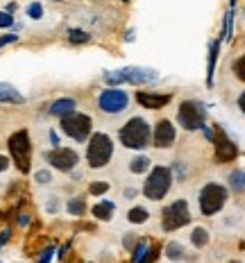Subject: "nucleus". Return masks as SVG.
<instances>
[{
	"label": "nucleus",
	"instance_id": "nucleus-1",
	"mask_svg": "<svg viewBox=\"0 0 245 263\" xmlns=\"http://www.w3.org/2000/svg\"><path fill=\"white\" fill-rule=\"evenodd\" d=\"M118 138H120V143L128 148V150H146V148L150 146L152 130H150V125H148V120L136 116L120 127Z\"/></svg>",
	"mask_w": 245,
	"mask_h": 263
},
{
	"label": "nucleus",
	"instance_id": "nucleus-2",
	"mask_svg": "<svg viewBox=\"0 0 245 263\" xmlns=\"http://www.w3.org/2000/svg\"><path fill=\"white\" fill-rule=\"evenodd\" d=\"M114 156V143L107 134L98 132V134H91L88 138V148H86V161L88 166L98 170V168H104L112 161Z\"/></svg>",
	"mask_w": 245,
	"mask_h": 263
},
{
	"label": "nucleus",
	"instance_id": "nucleus-3",
	"mask_svg": "<svg viewBox=\"0 0 245 263\" xmlns=\"http://www.w3.org/2000/svg\"><path fill=\"white\" fill-rule=\"evenodd\" d=\"M7 148L12 152V159H14L16 168L20 172H30V164H32V141H30V132L20 130L16 134H12Z\"/></svg>",
	"mask_w": 245,
	"mask_h": 263
},
{
	"label": "nucleus",
	"instance_id": "nucleus-4",
	"mask_svg": "<svg viewBox=\"0 0 245 263\" xmlns=\"http://www.w3.org/2000/svg\"><path fill=\"white\" fill-rule=\"evenodd\" d=\"M170 186H172V172L164 166H157V168H152L150 175H148L143 193H146L148 200L157 202V200H164V198H166Z\"/></svg>",
	"mask_w": 245,
	"mask_h": 263
},
{
	"label": "nucleus",
	"instance_id": "nucleus-5",
	"mask_svg": "<svg viewBox=\"0 0 245 263\" xmlns=\"http://www.w3.org/2000/svg\"><path fill=\"white\" fill-rule=\"evenodd\" d=\"M62 132L66 136H70L73 141L84 143L91 138V132H94V120L86 116V114H68V116L62 118Z\"/></svg>",
	"mask_w": 245,
	"mask_h": 263
},
{
	"label": "nucleus",
	"instance_id": "nucleus-6",
	"mask_svg": "<svg viewBox=\"0 0 245 263\" xmlns=\"http://www.w3.org/2000/svg\"><path fill=\"white\" fill-rule=\"evenodd\" d=\"M227 188L220 184H206L200 190V211L202 216H216L218 211H222V206L227 204Z\"/></svg>",
	"mask_w": 245,
	"mask_h": 263
},
{
	"label": "nucleus",
	"instance_id": "nucleus-7",
	"mask_svg": "<svg viewBox=\"0 0 245 263\" xmlns=\"http://www.w3.org/2000/svg\"><path fill=\"white\" fill-rule=\"evenodd\" d=\"M159 80L157 70L150 68H122V70H114V73L104 75L107 84H152Z\"/></svg>",
	"mask_w": 245,
	"mask_h": 263
},
{
	"label": "nucleus",
	"instance_id": "nucleus-8",
	"mask_svg": "<svg viewBox=\"0 0 245 263\" xmlns=\"http://www.w3.org/2000/svg\"><path fill=\"white\" fill-rule=\"evenodd\" d=\"M177 120L184 130L188 132H198L204 130V120H206V109L202 107L200 102H193V100H186V102L180 104V112H177Z\"/></svg>",
	"mask_w": 245,
	"mask_h": 263
},
{
	"label": "nucleus",
	"instance_id": "nucleus-9",
	"mask_svg": "<svg viewBox=\"0 0 245 263\" xmlns=\"http://www.w3.org/2000/svg\"><path fill=\"white\" fill-rule=\"evenodd\" d=\"M188 222H191V214H188L186 200H175L172 204H168L162 214L164 232H177V229L186 227Z\"/></svg>",
	"mask_w": 245,
	"mask_h": 263
},
{
	"label": "nucleus",
	"instance_id": "nucleus-10",
	"mask_svg": "<svg viewBox=\"0 0 245 263\" xmlns=\"http://www.w3.org/2000/svg\"><path fill=\"white\" fill-rule=\"evenodd\" d=\"M128 104H130V96L125 91H120V88H116V86L104 88V91L100 93V98H98L100 112L109 114V116H114V114H122L125 109H128Z\"/></svg>",
	"mask_w": 245,
	"mask_h": 263
},
{
	"label": "nucleus",
	"instance_id": "nucleus-11",
	"mask_svg": "<svg viewBox=\"0 0 245 263\" xmlns=\"http://www.w3.org/2000/svg\"><path fill=\"white\" fill-rule=\"evenodd\" d=\"M44 156L50 166L62 172H70L80 164V154L75 150H70V148H54L52 152H46Z\"/></svg>",
	"mask_w": 245,
	"mask_h": 263
},
{
	"label": "nucleus",
	"instance_id": "nucleus-12",
	"mask_svg": "<svg viewBox=\"0 0 245 263\" xmlns=\"http://www.w3.org/2000/svg\"><path fill=\"white\" fill-rule=\"evenodd\" d=\"M214 143H216V159L222 161V164H230V161H234L236 156H238V148H236V143L225 134L222 127H216Z\"/></svg>",
	"mask_w": 245,
	"mask_h": 263
},
{
	"label": "nucleus",
	"instance_id": "nucleus-13",
	"mask_svg": "<svg viewBox=\"0 0 245 263\" xmlns=\"http://www.w3.org/2000/svg\"><path fill=\"white\" fill-rule=\"evenodd\" d=\"M177 138V130L170 120H159L154 132H152V141H154V148H162V150H168L172 148Z\"/></svg>",
	"mask_w": 245,
	"mask_h": 263
},
{
	"label": "nucleus",
	"instance_id": "nucleus-14",
	"mask_svg": "<svg viewBox=\"0 0 245 263\" xmlns=\"http://www.w3.org/2000/svg\"><path fill=\"white\" fill-rule=\"evenodd\" d=\"M136 102L146 109H164L170 102V96H159V93H148V91H136Z\"/></svg>",
	"mask_w": 245,
	"mask_h": 263
},
{
	"label": "nucleus",
	"instance_id": "nucleus-15",
	"mask_svg": "<svg viewBox=\"0 0 245 263\" xmlns=\"http://www.w3.org/2000/svg\"><path fill=\"white\" fill-rule=\"evenodd\" d=\"M75 107H78L75 100H70V98H62V100H57V102L50 104V114L57 116V118H64V116H68V114H73Z\"/></svg>",
	"mask_w": 245,
	"mask_h": 263
},
{
	"label": "nucleus",
	"instance_id": "nucleus-16",
	"mask_svg": "<svg viewBox=\"0 0 245 263\" xmlns=\"http://www.w3.org/2000/svg\"><path fill=\"white\" fill-rule=\"evenodd\" d=\"M0 102H7V104H23L25 98L16 91L14 86L10 84H0Z\"/></svg>",
	"mask_w": 245,
	"mask_h": 263
},
{
	"label": "nucleus",
	"instance_id": "nucleus-17",
	"mask_svg": "<svg viewBox=\"0 0 245 263\" xmlns=\"http://www.w3.org/2000/svg\"><path fill=\"white\" fill-rule=\"evenodd\" d=\"M114 211H116V204L109 202V200H102V202H98V204L94 206V216L98 220H104V222L114 218Z\"/></svg>",
	"mask_w": 245,
	"mask_h": 263
},
{
	"label": "nucleus",
	"instance_id": "nucleus-18",
	"mask_svg": "<svg viewBox=\"0 0 245 263\" xmlns=\"http://www.w3.org/2000/svg\"><path fill=\"white\" fill-rule=\"evenodd\" d=\"M191 243L196 245V248H204V245L209 243V232H206L204 227H196L191 234Z\"/></svg>",
	"mask_w": 245,
	"mask_h": 263
},
{
	"label": "nucleus",
	"instance_id": "nucleus-19",
	"mask_svg": "<svg viewBox=\"0 0 245 263\" xmlns=\"http://www.w3.org/2000/svg\"><path fill=\"white\" fill-rule=\"evenodd\" d=\"M216 59H218V41L216 44H211V52H209V68H206V73H209V78H206V84H214V70H216Z\"/></svg>",
	"mask_w": 245,
	"mask_h": 263
},
{
	"label": "nucleus",
	"instance_id": "nucleus-20",
	"mask_svg": "<svg viewBox=\"0 0 245 263\" xmlns=\"http://www.w3.org/2000/svg\"><path fill=\"white\" fill-rule=\"evenodd\" d=\"M128 218H130V222H132V224H143V222H148L150 214H148L143 206H134V209L128 214Z\"/></svg>",
	"mask_w": 245,
	"mask_h": 263
},
{
	"label": "nucleus",
	"instance_id": "nucleus-21",
	"mask_svg": "<svg viewBox=\"0 0 245 263\" xmlns=\"http://www.w3.org/2000/svg\"><path fill=\"white\" fill-rule=\"evenodd\" d=\"M66 209H68L70 216H84L86 214V202H84L82 198H73V200L66 204Z\"/></svg>",
	"mask_w": 245,
	"mask_h": 263
},
{
	"label": "nucleus",
	"instance_id": "nucleus-22",
	"mask_svg": "<svg viewBox=\"0 0 245 263\" xmlns=\"http://www.w3.org/2000/svg\"><path fill=\"white\" fill-rule=\"evenodd\" d=\"M148 168H150V159H148V156H136V159H132V164H130V170H132L134 175H141Z\"/></svg>",
	"mask_w": 245,
	"mask_h": 263
},
{
	"label": "nucleus",
	"instance_id": "nucleus-23",
	"mask_svg": "<svg viewBox=\"0 0 245 263\" xmlns=\"http://www.w3.org/2000/svg\"><path fill=\"white\" fill-rule=\"evenodd\" d=\"M68 41L70 44H88L91 34L84 32V30H68Z\"/></svg>",
	"mask_w": 245,
	"mask_h": 263
},
{
	"label": "nucleus",
	"instance_id": "nucleus-24",
	"mask_svg": "<svg viewBox=\"0 0 245 263\" xmlns=\"http://www.w3.org/2000/svg\"><path fill=\"white\" fill-rule=\"evenodd\" d=\"M150 252V245L146 243V240H141V243H136V248H134V254H132V261L138 263L141 258H146V254Z\"/></svg>",
	"mask_w": 245,
	"mask_h": 263
},
{
	"label": "nucleus",
	"instance_id": "nucleus-25",
	"mask_svg": "<svg viewBox=\"0 0 245 263\" xmlns=\"http://www.w3.org/2000/svg\"><path fill=\"white\" fill-rule=\"evenodd\" d=\"M166 256H168V258H172V261H180V258L184 256V250H182V245H180V243H168V248H166Z\"/></svg>",
	"mask_w": 245,
	"mask_h": 263
},
{
	"label": "nucleus",
	"instance_id": "nucleus-26",
	"mask_svg": "<svg viewBox=\"0 0 245 263\" xmlns=\"http://www.w3.org/2000/svg\"><path fill=\"white\" fill-rule=\"evenodd\" d=\"M28 16L30 18H34V20L44 18V7H41V2H32V5L28 7Z\"/></svg>",
	"mask_w": 245,
	"mask_h": 263
},
{
	"label": "nucleus",
	"instance_id": "nucleus-27",
	"mask_svg": "<svg viewBox=\"0 0 245 263\" xmlns=\"http://www.w3.org/2000/svg\"><path fill=\"white\" fill-rule=\"evenodd\" d=\"M234 73H236V78H238L240 82H245V54H243V57L236 59V64H234Z\"/></svg>",
	"mask_w": 245,
	"mask_h": 263
},
{
	"label": "nucleus",
	"instance_id": "nucleus-28",
	"mask_svg": "<svg viewBox=\"0 0 245 263\" xmlns=\"http://www.w3.org/2000/svg\"><path fill=\"white\" fill-rule=\"evenodd\" d=\"M107 190H109V184H107V182H96V184H91L88 193H91V195H104Z\"/></svg>",
	"mask_w": 245,
	"mask_h": 263
},
{
	"label": "nucleus",
	"instance_id": "nucleus-29",
	"mask_svg": "<svg viewBox=\"0 0 245 263\" xmlns=\"http://www.w3.org/2000/svg\"><path fill=\"white\" fill-rule=\"evenodd\" d=\"M230 180H232V188H234V190H243V188H245L243 172H234V175H232Z\"/></svg>",
	"mask_w": 245,
	"mask_h": 263
},
{
	"label": "nucleus",
	"instance_id": "nucleus-30",
	"mask_svg": "<svg viewBox=\"0 0 245 263\" xmlns=\"http://www.w3.org/2000/svg\"><path fill=\"white\" fill-rule=\"evenodd\" d=\"M34 182L36 184H50V182H52V175H50V170H39L34 175Z\"/></svg>",
	"mask_w": 245,
	"mask_h": 263
},
{
	"label": "nucleus",
	"instance_id": "nucleus-31",
	"mask_svg": "<svg viewBox=\"0 0 245 263\" xmlns=\"http://www.w3.org/2000/svg\"><path fill=\"white\" fill-rule=\"evenodd\" d=\"M14 25V16L10 12H0V28H12Z\"/></svg>",
	"mask_w": 245,
	"mask_h": 263
},
{
	"label": "nucleus",
	"instance_id": "nucleus-32",
	"mask_svg": "<svg viewBox=\"0 0 245 263\" xmlns=\"http://www.w3.org/2000/svg\"><path fill=\"white\" fill-rule=\"evenodd\" d=\"M18 41V36L16 34H5V36H0V48H5V46H10V44H16Z\"/></svg>",
	"mask_w": 245,
	"mask_h": 263
},
{
	"label": "nucleus",
	"instance_id": "nucleus-33",
	"mask_svg": "<svg viewBox=\"0 0 245 263\" xmlns=\"http://www.w3.org/2000/svg\"><path fill=\"white\" fill-rule=\"evenodd\" d=\"M52 254H54V250L48 248V250H46V252L39 256V263H50V261H52Z\"/></svg>",
	"mask_w": 245,
	"mask_h": 263
},
{
	"label": "nucleus",
	"instance_id": "nucleus-34",
	"mask_svg": "<svg viewBox=\"0 0 245 263\" xmlns=\"http://www.w3.org/2000/svg\"><path fill=\"white\" fill-rule=\"evenodd\" d=\"M10 164H12V161H10V159H7V156H5V154H0V172H5V170H7V168H10Z\"/></svg>",
	"mask_w": 245,
	"mask_h": 263
},
{
	"label": "nucleus",
	"instance_id": "nucleus-35",
	"mask_svg": "<svg viewBox=\"0 0 245 263\" xmlns=\"http://www.w3.org/2000/svg\"><path fill=\"white\" fill-rule=\"evenodd\" d=\"M154 254H157V252H154V250H150V252L146 254V258H141V261H138V263H152V258H154Z\"/></svg>",
	"mask_w": 245,
	"mask_h": 263
},
{
	"label": "nucleus",
	"instance_id": "nucleus-36",
	"mask_svg": "<svg viewBox=\"0 0 245 263\" xmlns=\"http://www.w3.org/2000/svg\"><path fill=\"white\" fill-rule=\"evenodd\" d=\"M238 109H240V112L245 114V91H243V93H240V96H238Z\"/></svg>",
	"mask_w": 245,
	"mask_h": 263
},
{
	"label": "nucleus",
	"instance_id": "nucleus-37",
	"mask_svg": "<svg viewBox=\"0 0 245 263\" xmlns=\"http://www.w3.org/2000/svg\"><path fill=\"white\" fill-rule=\"evenodd\" d=\"M18 224H20V227H28L30 218H28V216H18Z\"/></svg>",
	"mask_w": 245,
	"mask_h": 263
},
{
	"label": "nucleus",
	"instance_id": "nucleus-38",
	"mask_svg": "<svg viewBox=\"0 0 245 263\" xmlns=\"http://www.w3.org/2000/svg\"><path fill=\"white\" fill-rule=\"evenodd\" d=\"M50 141H52V146H54V148H59V136L54 134V132H50Z\"/></svg>",
	"mask_w": 245,
	"mask_h": 263
},
{
	"label": "nucleus",
	"instance_id": "nucleus-39",
	"mask_svg": "<svg viewBox=\"0 0 245 263\" xmlns=\"http://www.w3.org/2000/svg\"><path fill=\"white\" fill-rule=\"evenodd\" d=\"M243 182H245V172H243Z\"/></svg>",
	"mask_w": 245,
	"mask_h": 263
},
{
	"label": "nucleus",
	"instance_id": "nucleus-40",
	"mask_svg": "<svg viewBox=\"0 0 245 263\" xmlns=\"http://www.w3.org/2000/svg\"><path fill=\"white\" fill-rule=\"evenodd\" d=\"M122 2H130V0H122Z\"/></svg>",
	"mask_w": 245,
	"mask_h": 263
},
{
	"label": "nucleus",
	"instance_id": "nucleus-41",
	"mask_svg": "<svg viewBox=\"0 0 245 263\" xmlns=\"http://www.w3.org/2000/svg\"><path fill=\"white\" fill-rule=\"evenodd\" d=\"M54 2H62V0H54Z\"/></svg>",
	"mask_w": 245,
	"mask_h": 263
}]
</instances>
